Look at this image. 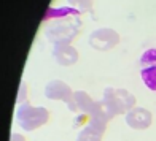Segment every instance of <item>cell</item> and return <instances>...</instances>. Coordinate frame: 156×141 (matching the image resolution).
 <instances>
[{
    "mask_svg": "<svg viewBox=\"0 0 156 141\" xmlns=\"http://www.w3.org/2000/svg\"><path fill=\"white\" fill-rule=\"evenodd\" d=\"M80 15L81 13L72 6H49L43 16L46 40L53 45H70L81 29Z\"/></svg>",
    "mask_w": 156,
    "mask_h": 141,
    "instance_id": "obj_1",
    "label": "cell"
},
{
    "mask_svg": "<svg viewBox=\"0 0 156 141\" xmlns=\"http://www.w3.org/2000/svg\"><path fill=\"white\" fill-rule=\"evenodd\" d=\"M16 121L23 130L34 132L49 121V111L43 106H32L27 102L24 105H18Z\"/></svg>",
    "mask_w": 156,
    "mask_h": 141,
    "instance_id": "obj_2",
    "label": "cell"
},
{
    "mask_svg": "<svg viewBox=\"0 0 156 141\" xmlns=\"http://www.w3.org/2000/svg\"><path fill=\"white\" fill-rule=\"evenodd\" d=\"M104 100L108 103L112 111L118 114H127L132 108H136L137 98L134 94H131L126 89H116V87H107L104 90Z\"/></svg>",
    "mask_w": 156,
    "mask_h": 141,
    "instance_id": "obj_3",
    "label": "cell"
},
{
    "mask_svg": "<svg viewBox=\"0 0 156 141\" xmlns=\"http://www.w3.org/2000/svg\"><path fill=\"white\" fill-rule=\"evenodd\" d=\"M88 41L89 46L96 51H110L119 43V35L116 30L102 27V29H96L91 32Z\"/></svg>",
    "mask_w": 156,
    "mask_h": 141,
    "instance_id": "obj_4",
    "label": "cell"
},
{
    "mask_svg": "<svg viewBox=\"0 0 156 141\" xmlns=\"http://www.w3.org/2000/svg\"><path fill=\"white\" fill-rule=\"evenodd\" d=\"M45 97L49 100H61L69 106V109L73 112V92L67 82L61 79H51L45 86Z\"/></svg>",
    "mask_w": 156,
    "mask_h": 141,
    "instance_id": "obj_5",
    "label": "cell"
},
{
    "mask_svg": "<svg viewBox=\"0 0 156 141\" xmlns=\"http://www.w3.org/2000/svg\"><path fill=\"white\" fill-rule=\"evenodd\" d=\"M140 76L144 84L156 92V49H147L140 57Z\"/></svg>",
    "mask_w": 156,
    "mask_h": 141,
    "instance_id": "obj_6",
    "label": "cell"
},
{
    "mask_svg": "<svg viewBox=\"0 0 156 141\" xmlns=\"http://www.w3.org/2000/svg\"><path fill=\"white\" fill-rule=\"evenodd\" d=\"M124 121L134 130H147L150 129V125L153 122V114L147 108L136 106L124 116Z\"/></svg>",
    "mask_w": 156,
    "mask_h": 141,
    "instance_id": "obj_7",
    "label": "cell"
},
{
    "mask_svg": "<svg viewBox=\"0 0 156 141\" xmlns=\"http://www.w3.org/2000/svg\"><path fill=\"white\" fill-rule=\"evenodd\" d=\"M53 57L62 67H72L78 60V51L72 45H54Z\"/></svg>",
    "mask_w": 156,
    "mask_h": 141,
    "instance_id": "obj_8",
    "label": "cell"
},
{
    "mask_svg": "<svg viewBox=\"0 0 156 141\" xmlns=\"http://www.w3.org/2000/svg\"><path fill=\"white\" fill-rule=\"evenodd\" d=\"M96 102L91 98V95L84 90H76L73 92V112H78L81 114L84 119H86L94 109Z\"/></svg>",
    "mask_w": 156,
    "mask_h": 141,
    "instance_id": "obj_9",
    "label": "cell"
},
{
    "mask_svg": "<svg viewBox=\"0 0 156 141\" xmlns=\"http://www.w3.org/2000/svg\"><path fill=\"white\" fill-rule=\"evenodd\" d=\"M102 136H104V133L99 132L96 127L84 125L80 130V133H78L76 141H102Z\"/></svg>",
    "mask_w": 156,
    "mask_h": 141,
    "instance_id": "obj_10",
    "label": "cell"
},
{
    "mask_svg": "<svg viewBox=\"0 0 156 141\" xmlns=\"http://www.w3.org/2000/svg\"><path fill=\"white\" fill-rule=\"evenodd\" d=\"M67 3L69 6H72V8H75L80 13H91L94 0H67Z\"/></svg>",
    "mask_w": 156,
    "mask_h": 141,
    "instance_id": "obj_11",
    "label": "cell"
},
{
    "mask_svg": "<svg viewBox=\"0 0 156 141\" xmlns=\"http://www.w3.org/2000/svg\"><path fill=\"white\" fill-rule=\"evenodd\" d=\"M29 102V98H27V84L23 81L19 86V92H18V105H24Z\"/></svg>",
    "mask_w": 156,
    "mask_h": 141,
    "instance_id": "obj_12",
    "label": "cell"
},
{
    "mask_svg": "<svg viewBox=\"0 0 156 141\" xmlns=\"http://www.w3.org/2000/svg\"><path fill=\"white\" fill-rule=\"evenodd\" d=\"M10 141H26L23 135H19V133H11V138Z\"/></svg>",
    "mask_w": 156,
    "mask_h": 141,
    "instance_id": "obj_13",
    "label": "cell"
}]
</instances>
